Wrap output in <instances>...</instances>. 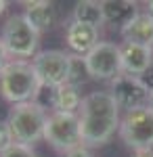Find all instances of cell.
<instances>
[{"label": "cell", "mask_w": 153, "mask_h": 157, "mask_svg": "<svg viewBox=\"0 0 153 157\" xmlns=\"http://www.w3.org/2000/svg\"><path fill=\"white\" fill-rule=\"evenodd\" d=\"M80 130H82V145L101 147L111 140V136L120 130V107L116 105L113 97L101 90L90 92L82 98V107L78 111Z\"/></svg>", "instance_id": "6da1fadb"}, {"label": "cell", "mask_w": 153, "mask_h": 157, "mask_svg": "<svg viewBox=\"0 0 153 157\" xmlns=\"http://www.w3.org/2000/svg\"><path fill=\"white\" fill-rule=\"evenodd\" d=\"M38 88H40V82L32 67V61L13 59L4 67V71L0 73V94L11 105L34 101Z\"/></svg>", "instance_id": "7a4b0ae2"}, {"label": "cell", "mask_w": 153, "mask_h": 157, "mask_svg": "<svg viewBox=\"0 0 153 157\" xmlns=\"http://www.w3.org/2000/svg\"><path fill=\"white\" fill-rule=\"evenodd\" d=\"M46 120H48V113L42 107H38L34 101L21 103V105H13L6 124H9V128L13 132L15 145L32 147L40 138H44Z\"/></svg>", "instance_id": "3957f363"}, {"label": "cell", "mask_w": 153, "mask_h": 157, "mask_svg": "<svg viewBox=\"0 0 153 157\" xmlns=\"http://www.w3.org/2000/svg\"><path fill=\"white\" fill-rule=\"evenodd\" d=\"M38 36L40 34L27 23L23 15H11L2 25L0 40L9 52V57L25 61L29 57L34 59L38 55Z\"/></svg>", "instance_id": "277c9868"}, {"label": "cell", "mask_w": 153, "mask_h": 157, "mask_svg": "<svg viewBox=\"0 0 153 157\" xmlns=\"http://www.w3.org/2000/svg\"><path fill=\"white\" fill-rule=\"evenodd\" d=\"M44 140L65 155L84 147L78 113H59V111L48 113L46 126H44Z\"/></svg>", "instance_id": "5b68a950"}, {"label": "cell", "mask_w": 153, "mask_h": 157, "mask_svg": "<svg viewBox=\"0 0 153 157\" xmlns=\"http://www.w3.org/2000/svg\"><path fill=\"white\" fill-rule=\"evenodd\" d=\"M118 132L130 149L153 151V107L147 105L124 113Z\"/></svg>", "instance_id": "8992f818"}, {"label": "cell", "mask_w": 153, "mask_h": 157, "mask_svg": "<svg viewBox=\"0 0 153 157\" xmlns=\"http://www.w3.org/2000/svg\"><path fill=\"white\" fill-rule=\"evenodd\" d=\"M40 86H50V88H61L67 82L69 73V55L63 50H40L32 59Z\"/></svg>", "instance_id": "52a82bcc"}, {"label": "cell", "mask_w": 153, "mask_h": 157, "mask_svg": "<svg viewBox=\"0 0 153 157\" xmlns=\"http://www.w3.org/2000/svg\"><path fill=\"white\" fill-rule=\"evenodd\" d=\"M86 69L92 80H113L122 73L120 46L113 42H99L86 57Z\"/></svg>", "instance_id": "ba28073f"}, {"label": "cell", "mask_w": 153, "mask_h": 157, "mask_svg": "<svg viewBox=\"0 0 153 157\" xmlns=\"http://www.w3.org/2000/svg\"><path fill=\"white\" fill-rule=\"evenodd\" d=\"M109 94L113 97L120 111H126V113L134 111V109L147 107L149 101H151V94L145 90L141 80L134 78V75H128V73H120L118 78L111 80Z\"/></svg>", "instance_id": "9c48e42d"}, {"label": "cell", "mask_w": 153, "mask_h": 157, "mask_svg": "<svg viewBox=\"0 0 153 157\" xmlns=\"http://www.w3.org/2000/svg\"><path fill=\"white\" fill-rule=\"evenodd\" d=\"M120 57H122V73H128L139 78L153 65V48L139 46V44H120Z\"/></svg>", "instance_id": "30bf717a"}, {"label": "cell", "mask_w": 153, "mask_h": 157, "mask_svg": "<svg viewBox=\"0 0 153 157\" xmlns=\"http://www.w3.org/2000/svg\"><path fill=\"white\" fill-rule=\"evenodd\" d=\"M65 42H67V46L73 50V55L86 57V55L101 42V40H99V29L92 27V25H86V23L69 21L67 29H65Z\"/></svg>", "instance_id": "8fae6325"}, {"label": "cell", "mask_w": 153, "mask_h": 157, "mask_svg": "<svg viewBox=\"0 0 153 157\" xmlns=\"http://www.w3.org/2000/svg\"><path fill=\"white\" fill-rule=\"evenodd\" d=\"M120 34L126 44H139V46L153 48V15L139 13L124 29H120Z\"/></svg>", "instance_id": "7c38bea8"}, {"label": "cell", "mask_w": 153, "mask_h": 157, "mask_svg": "<svg viewBox=\"0 0 153 157\" xmlns=\"http://www.w3.org/2000/svg\"><path fill=\"white\" fill-rule=\"evenodd\" d=\"M101 9H103L105 23L118 25L120 29H124L139 15L136 2H130V0H103L101 2Z\"/></svg>", "instance_id": "4fadbf2b"}, {"label": "cell", "mask_w": 153, "mask_h": 157, "mask_svg": "<svg viewBox=\"0 0 153 157\" xmlns=\"http://www.w3.org/2000/svg\"><path fill=\"white\" fill-rule=\"evenodd\" d=\"M25 11L23 17L27 19V23L34 27L38 34L48 32L55 25V9L53 4L46 0H34V2H23Z\"/></svg>", "instance_id": "5bb4252c"}, {"label": "cell", "mask_w": 153, "mask_h": 157, "mask_svg": "<svg viewBox=\"0 0 153 157\" xmlns=\"http://www.w3.org/2000/svg\"><path fill=\"white\" fill-rule=\"evenodd\" d=\"M71 21L92 25V27L99 29V25L105 23L101 2H94V0H82V2H78V4L73 6V17H71Z\"/></svg>", "instance_id": "9a60e30c"}, {"label": "cell", "mask_w": 153, "mask_h": 157, "mask_svg": "<svg viewBox=\"0 0 153 157\" xmlns=\"http://www.w3.org/2000/svg\"><path fill=\"white\" fill-rule=\"evenodd\" d=\"M82 94L80 88L69 84H63L57 88V111L59 113H78L82 107Z\"/></svg>", "instance_id": "2e32d148"}, {"label": "cell", "mask_w": 153, "mask_h": 157, "mask_svg": "<svg viewBox=\"0 0 153 157\" xmlns=\"http://www.w3.org/2000/svg\"><path fill=\"white\" fill-rule=\"evenodd\" d=\"M86 78H90V75H88V69H86L84 57H80V55H69V73H67V82L65 84L80 88L86 82Z\"/></svg>", "instance_id": "e0dca14e"}, {"label": "cell", "mask_w": 153, "mask_h": 157, "mask_svg": "<svg viewBox=\"0 0 153 157\" xmlns=\"http://www.w3.org/2000/svg\"><path fill=\"white\" fill-rule=\"evenodd\" d=\"M34 103L38 107H42L44 111L55 113L57 111V88H50V86H40L38 92L34 97Z\"/></svg>", "instance_id": "ac0fdd59"}, {"label": "cell", "mask_w": 153, "mask_h": 157, "mask_svg": "<svg viewBox=\"0 0 153 157\" xmlns=\"http://www.w3.org/2000/svg\"><path fill=\"white\" fill-rule=\"evenodd\" d=\"M0 157H38L32 147H25V145H13L9 147L4 153H0Z\"/></svg>", "instance_id": "d6986e66"}, {"label": "cell", "mask_w": 153, "mask_h": 157, "mask_svg": "<svg viewBox=\"0 0 153 157\" xmlns=\"http://www.w3.org/2000/svg\"><path fill=\"white\" fill-rule=\"evenodd\" d=\"M13 145H15V140H13V132H11V128H9V124L0 121V153H4Z\"/></svg>", "instance_id": "ffe728a7"}, {"label": "cell", "mask_w": 153, "mask_h": 157, "mask_svg": "<svg viewBox=\"0 0 153 157\" xmlns=\"http://www.w3.org/2000/svg\"><path fill=\"white\" fill-rule=\"evenodd\" d=\"M139 80H141V84L145 86V90H147L149 94H153V65L145 73H141V75H139Z\"/></svg>", "instance_id": "44dd1931"}, {"label": "cell", "mask_w": 153, "mask_h": 157, "mask_svg": "<svg viewBox=\"0 0 153 157\" xmlns=\"http://www.w3.org/2000/svg\"><path fill=\"white\" fill-rule=\"evenodd\" d=\"M11 57H9V52H6V48H4V44H2V40H0V73L4 71V67L11 63Z\"/></svg>", "instance_id": "7402d4cb"}, {"label": "cell", "mask_w": 153, "mask_h": 157, "mask_svg": "<svg viewBox=\"0 0 153 157\" xmlns=\"http://www.w3.org/2000/svg\"><path fill=\"white\" fill-rule=\"evenodd\" d=\"M65 157H92V153L86 149V147H80V149H76V151H71V153H67Z\"/></svg>", "instance_id": "603a6c76"}, {"label": "cell", "mask_w": 153, "mask_h": 157, "mask_svg": "<svg viewBox=\"0 0 153 157\" xmlns=\"http://www.w3.org/2000/svg\"><path fill=\"white\" fill-rule=\"evenodd\" d=\"M130 157H153V151H134Z\"/></svg>", "instance_id": "cb8c5ba5"}, {"label": "cell", "mask_w": 153, "mask_h": 157, "mask_svg": "<svg viewBox=\"0 0 153 157\" xmlns=\"http://www.w3.org/2000/svg\"><path fill=\"white\" fill-rule=\"evenodd\" d=\"M4 11H6V2H4V0H0V15H2Z\"/></svg>", "instance_id": "d4e9b609"}, {"label": "cell", "mask_w": 153, "mask_h": 157, "mask_svg": "<svg viewBox=\"0 0 153 157\" xmlns=\"http://www.w3.org/2000/svg\"><path fill=\"white\" fill-rule=\"evenodd\" d=\"M147 13H149V15H153V0L147 4Z\"/></svg>", "instance_id": "484cf974"}, {"label": "cell", "mask_w": 153, "mask_h": 157, "mask_svg": "<svg viewBox=\"0 0 153 157\" xmlns=\"http://www.w3.org/2000/svg\"><path fill=\"white\" fill-rule=\"evenodd\" d=\"M149 105H151V107H153V94H151V101H149Z\"/></svg>", "instance_id": "4316f807"}]
</instances>
